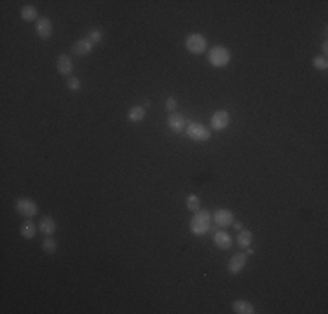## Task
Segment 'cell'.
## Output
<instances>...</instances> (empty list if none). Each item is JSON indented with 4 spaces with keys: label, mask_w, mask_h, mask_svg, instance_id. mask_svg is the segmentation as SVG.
I'll use <instances>...</instances> for the list:
<instances>
[{
    "label": "cell",
    "mask_w": 328,
    "mask_h": 314,
    "mask_svg": "<svg viewBox=\"0 0 328 314\" xmlns=\"http://www.w3.org/2000/svg\"><path fill=\"white\" fill-rule=\"evenodd\" d=\"M147 115V108L142 105H135L128 110V121L129 122H142Z\"/></svg>",
    "instance_id": "18"
},
{
    "label": "cell",
    "mask_w": 328,
    "mask_h": 314,
    "mask_svg": "<svg viewBox=\"0 0 328 314\" xmlns=\"http://www.w3.org/2000/svg\"><path fill=\"white\" fill-rule=\"evenodd\" d=\"M164 107H166V110L171 114V112H176V108H178V101H176L175 96H169L164 100Z\"/></svg>",
    "instance_id": "25"
},
{
    "label": "cell",
    "mask_w": 328,
    "mask_h": 314,
    "mask_svg": "<svg viewBox=\"0 0 328 314\" xmlns=\"http://www.w3.org/2000/svg\"><path fill=\"white\" fill-rule=\"evenodd\" d=\"M185 135L189 136L192 142L196 143H204L211 138V129L206 128L201 122H189L185 128Z\"/></svg>",
    "instance_id": "4"
},
{
    "label": "cell",
    "mask_w": 328,
    "mask_h": 314,
    "mask_svg": "<svg viewBox=\"0 0 328 314\" xmlns=\"http://www.w3.org/2000/svg\"><path fill=\"white\" fill-rule=\"evenodd\" d=\"M321 53H323L321 56H325V58L328 56V42H327V39H325L323 42H321Z\"/></svg>",
    "instance_id": "26"
},
{
    "label": "cell",
    "mask_w": 328,
    "mask_h": 314,
    "mask_svg": "<svg viewBox=\"0 0 328 314\" xmlns=\"http://www.w3.org/2000/svg\"><path fill=\"white\" fill-rule=\"evenodd\" d=\"M166 124L171 131L175 133H185V128H187V122H185V117L178 112H171L166 119Z\"/></svg>",
    "instance_id": "12"
},
{
    "label": "cell",
    "mask_w": 328,
    "mask_h": 314,
    "mask_svg": "<svg viewBox=\"0 0 328 314\" xmlns=\"http://www.w3.org/2000/svg\"><path fill=\"white\" fill-rule=\"evenodd\" d=\"M67 89L72 91V93H77V91L82 89V82H81V78L75 77V75H72V77L67 78Z\"/></svg>",
    "instance_id": "22"
},
{
    "label": "cell",
    "mask_w": 328,
    "mask_h": 314,
    "mask_svg": "<svg viewBox=\"0 0 328 314\" xmlns=\"http://www.w3.org/2000/svg\"><path fill=\"white\" fill-rule=\"evenodd\" d=\"M231 124V115L227 110H215L210 119V128L215 131H224Z\"/></svg>",
    "instance_id": "7"
},
{
    "label": "cell",
    "mask_w": 328,
    "mask_h": 314,
    "mask_svg": "<svg viewBox=\"0 0 328 314\" xmlns=\"http://www.w3.org/2000/svg\"><path fill=\"white\" fill-rule=\"evenodd\" d=\"M37 227H39V225L33 224L32 218H26L21 224V227H19V234H21V237H25V239H33L37 236Z\"/></svg>",
    "instance_id": "15"
},
{
    "label": "cell",
    "mask_w": 328,
    "mask_h": 314,
    "mask_svg": "<svg viewBox=\"0 0 328 314\" xmlns=\"http://www.w3.org/2000/svg\"><path fill=\"white\" fill-rule=\"evenodd\" d=\"M40 248H42L44 253L54 255L58 251V241L54 239V237H51V236H47L46 239L42 241V244H40Z\"/></svg>",
    "instance_id": "20"
},
{
    "label": "cell",
    "mask_w": 328,
    "mask_h": 314,
    "mask_svg": "<svg viewBox=\"0 0 328 314\" xmlns=\"http://www.w3.org/2000/svg\"><path fill=\"white\" fill-rule=\"evenodd\" d=\"M56 70L60 75H63V77H72V72H74V61H72V58L68 56L67 53H61L60 56H58L56 60Z\"/></svg>",
    "instance_id": "10"
},
{
    "label": "cell",
    "mask_w": 328,
    "mask_h": 314,
    "mask_svg": "<svg viewBox=\"0 0 328 314\" xmlns=\"http://www.w3.org/2000/svg\"><path fill=\"white\" fill-rule=\"evenodd\" d=\"M187 210H189L190 213H196L197 210H201V199L196 194H189V196H187Z\"/></svg>",
    "instance_id": "21"
},
{
    "label": "cell",
    "mask_w": 328,
    "mask_h": 314,
    "mask_svg": "<svg viewBox=\"0 0 328 314\" xmlns=\"http://www.w3.org/2000/svg\"><path fill=\"white\" fill-rule=\"evenodd\" d=\"M87 39L91 40V42L94 44V46H98V44L103 40V32H101L100 28H91L89 30V35H87Z\"/></svg>",
    "instance_id": "24"
},
{
    "label": "cell",
    "mask_w": 328,
    "mask_h": 314,
    "mask_svg": "<svg viewBox=\"0 0 328 314\" xmlns=\"http://www.w3.org/2000/svg\"><path fill=\"white\" fill-rule=\"evenodd\" d=\"M232 311L236 314H253L255 313V307L251 302L248 300H234L232 302Z\"/></svg>",
    "instance_id": "17"
},
{
    "label": "cell",
    "mask_w": 328,
    "mask_h": 314,
    "mask_svg": "<svg viewBox=\"0 0 328 314\" xmlns=\"http://www.w3.org/2000/svg\"><path fill=\"white\" fill-rule=\"evenodd\" d=\"M211 229V213L208 210H197L190 218V232L197 237H203Z\"/></svg>",
    "instance_id": "1"
},
{
    "label": "cell",
    "mask_w": 328,
    "mask_h": 314,
    "mask_svg": "<svg viewBox=\"0 0 328 314\" xmlns=\"http://www.w3.org/2000/svg\"><path fill=\"white\" fill-rule=\"evenodd\" d=\"M246 264H248V253H236V255H232L231 260H229V264H227L229 274L238 276L239 272H241L243 269L246 267Z\"/></svg>",
    "instance_id": "9"
},
{
    "label": "cell",
    "mask_w": 328,
    "mask_h": 314,
    "mask_svg": "<svg viewBox=\"0 0 328 314\" xmlns=\"http://www.w3.org/2000/svg\"><path fill=\"white\" fill-rule=\"evenodd\" d=\"M21 18H23V21H26V23H32V21L37 23V19H39V11H37L35 5H25V7H21Z\"/></svg>",
    "instance_id": "19"
},
{
    "label": "cell",
    "mask_w": 328,
    "mask_h": 314,
    "mask_svg": "<svg viewBox=\"0 0 328 314\" xmlns=\"http://www.w3.org/2000/svg\"><path fill=\"white\" fill-rule=\"evenodd\" d=\"M234 220V213L227 208H218L211 213V222H215V225H218V227H231Z\"/></svg>",
    "instance_id": "6"
},
{
    "label": "cell",
    "mask_w": 328,
    "mask_h": 314,
    "mask_svg": "<svg viewBox=\"0 0 328 314\" xmlns=\"http://www.w3.org/2000/svg\"><path fill=\"white\" fill-rule=\"evenodd\" d=\"M39 231L42 232V234H46V236H54V232L58 231L56 220H54L53 217H49V215H44V217H40Z\"/></svg>",
    "instance_id": "14"
},
{
    "label": "cell",
    "mask_w": 328,
    "mask_h": 314,
    "mask_svg": "<svg viewBox=\"0 0 328 314\" xmlns=\"http://www.w3.org/2000/svg\"><path fill=\"white\" fill-rule=\"evenodd\" d=\"M313 67L320 72H327L328 70V58L325 56H314L313 58Z\"/></svg>",
    "instance_id": "23"
},
{
    "label": "cell",
    "mask_w": 328,
    "mask_h": 314,
    "mask_svg": "<svg viewBox=\"0 0 328 314\" xmlns=\"http://www.w3.org/2000/svg\"><path fill=\"white\" fill-rule=\"evenodd\" d=\"M185 49L189 51L190 54H196V56H201L208 51V39L203 35V33H190L185 39Z\"/></svg>",
    "instance_id": "3"
},
{
    "label": "cell",
    "mask_w": 328,
    "mask_h": 314,
    "mask_svg": "<svg viewBox=\"0 0 328 314\" xmlns=\"http://www.w3.org/2000/svg\"><path fill=\"white\" fill-rule=\"evenodd\" d=\"M213 244L218 250H231L232 244H234V239H232V236L227 231H217L213 234Z\"/></svg>",
    "instance_id": "13"
},
{
    "label": "cell",
    "mask_w": 328,
    "mask_h": 314,
    "mask_svg": "<svg viewBox=\"0 0 328 314\" xmlns=\"http://www.w3.org/2000/svg\"><path fill=\"white\" fill-rule=\"evenodd\" d=\"M14 208L18 211V215H21L23 218H33L39 215V204L33 199H30V197H19V199H16Z\"/></svg>",
    "instance_id": "5"
},
{
    "label": "cell",
    "mask_w": 328,
    "mask_h": 314,
    "mask_svg": "<svg viewBox=\"0 0 328 314\" xmlns=\"http://www.w3.org/2000/svg\"><path fill=\"white\" fill-rule=\"evenodd\" d=\"M94 47L96 46H94L87 37H82V39L75 40V42L72 44V54H74V56H79V58L89 56V54L93 53Z\"/></svg>",
    "instance_id": "8"
},
{
    "label": "cell",
    "mask_w": 328,
    "mask_h": 314,
    "mask_svg": "<svg viewBox=\"0 0 328 314\" xmlns=\"http://www.w3.org/2000/svg\"><path fill=\"white\" fill-rule=\"evenodd\" d=\"M251 241H253V232L248 231V229H243V231L238 232V237H236V243H238L239 248L246 250V248L251 246Z\"/></svg>",
    "instance_id": "16"
},
{
    "label": "cell",
    "mask_w": 328,
    "mask_h": 314,
    "mask_svg": "<svg viewBox=\"0 0 328 314\" xmlns=\"http://www.w3.org/2000/svg\"><path fill=\"white\" fill-rule=\"evenodd\" d=\"M35 32L37 37L42 40H47L53 37V21L49 18H39L35 23Z\"/></svg>",
    "instance_id": "11"
},
{
    "label": "cell",
    "mask_w": 328,
    "mask_h": 314,
    "mask_svg": "<svg viewBox=\"0 0 328 314\" xmlns=\"http://www.w3.org/2000/svg\"><path fill=\"white\" fill-rule=\"evenodd\" d=\"M206 58H208V63H210L211 67L225 68L229 63H231L232 53H231V49H227L225 46H213L208 49Z\"/></svg>",
    "instance_id": "2"
},
{
    "label": "cell",
    "mask_w": 328,
    "mask_h": 314,
    "mask_svg": "<svg viewBox=\"0 0 328 314\" xmlns=\"http://www.w3.org/2000/svg\"><path fill=\"white\" fill-rule=\"evenodd\" d=\"M232 225H234V229H236L238 232L243 231V224H241V222H236V220H234V224H232Z\"/></svg>",
    "instance_id": "27"
}]
</instances>
